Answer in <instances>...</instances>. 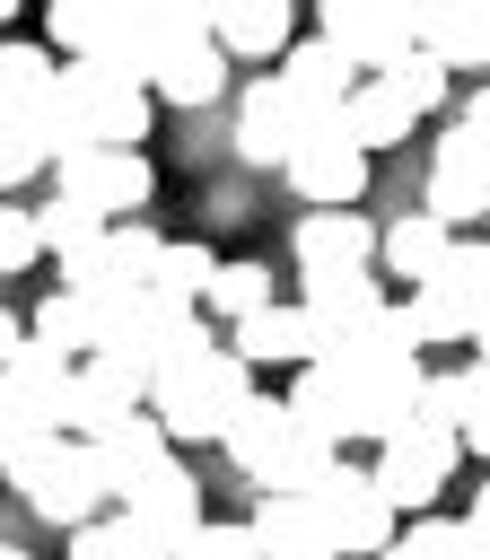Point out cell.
Masks as SVG:
<instances>
[{
    "label": "cell",
    "mask_w": 490,
    "mask_h": 560,
    "mask_svg": "<svg viewBox=\"0 0 490 560\" xmlns=\"http://www.w3.org/2000/svg\"><path fill=\"white\" fill-rule=\"evenodd\" d=\"M44 131H52V158L61 149H140L149 140V79L131 61H70L52 70L44 88Z\"/></svg>",
    "instance_id": "obj_1"
},
{
    "label": "cell",
    "mask_w": 490,
    "mask_h": 560,
    "mask_svg": "<svg viewBox=\"0 0 490 560\" xmlns=\"http://www.w3.org/2000/svg\"><path fill=\"white\" fill-rule=\"evenodd\" d=\"M219 446H228V464L254 481V490H315L324 481V464L341 455V446H324V438H306L298 420H289V402L280 394H245L236 402V420L219 429Z\"/></svg>",
    "instance_id": "obj_2"
},
{
    "label": "cell",
    "mask_w": 490,
    "mask_h": 560,
    "mask_svg": "<svg viewBox=\"0 0 490 560\" xmlns=\"http://www.w3.org/2000/svg\"><path fill=\"white\" fill-rule=\"evenodd\" d=\"M245 394H254V359H236V350H201V359L149 376V411H158V429L184 438V446H210V438L236 420Z\"/></svg>",
    "instance_id": "obj_3"
},
{
    "label": "cell",
    "mask_w": 490,
    "mask_h": 560,
    "mask_svg": "<svg viewBox=\"0 0 490 560\" xmlns=\"http://www.w3.org/2000/svg\"><path fill=\"white\" fill-rule=\"evenodd\" d=\"M280 175H289V192H298L306 210H350V201L368 192V149L350 140L341 105H306V114H298V149L280 158Z\"/></svg>",
    "instance_id": "obj_4"
},
{
    "label": "cell",
    "mask_w": 490,
    "mask_h": 560,
    "mask_svg": "<svg viewBox=\"0 0 490 560\" xmlns=\"http://www.w3.org/2000/svg\"><path fill=\"white\" fill-rule=\"evenodd\" d=\"M402 315H411L420 350H438V341H472V324L490 315V245H446L438 271L411 280Z\"/></svg>",
    "instance_id": "obj_5"
},
{
    "label": "cell",
    "mask_w": 490,
    "mask_h": 560,
    "mask_svg": "<svg viewBox=\"0 0 490 560\" xmlns=\"http://www.w3.org/2000/svg\"><path fill=\"white\" fill-rule=\"evenodd\" d=\"M18 499H26L44 525H88V516L114 508V472H105L96 438H70V429H61V438L18 472Z\"/></svg>",
    "instance_id": "obj_6"
},
{
    "label": "cell",
    "mask_w": 490,
    "mask_h": 560,
    "mask_svg": "<svg viewBox=\"0 0 490 560\" xmlns=\"http://www.w3.org/2000/svg\"><path fill=\"white\" fill-rule=\"evenodd\" d=\"M455 464H464V429H429V420H402V429H385L376 438V490L402 508V516H420V508H438V490L455 481Z\"/></svg>",
    "instance_id": "obj_7"
},
{
    "label": "cell",
    "mask_w": 490,
    "mask_h": 560,
    "mask_svg": "<svg viewBox=\"0 0 490 560\" xmlns=\"http://www.w3.org/2000/svg\"><path fill=\"white\" fill-rule=\"evenodd\" d=\"M306 499H315V516H324V534H332L341 560H376V551L394 542V525H402V508L376 490V472H350L341 455L324 464V481H315Z\"/></svg>",
    "instance_id": "obj_8"
},
{
    "label": "cell",
    "mask_w": 490,
    "mask_h": 560,
    "mask_svg": "<svg viewBox=\"0 0 490 560\" xmlns=\"http://www.w3.org/2000/svg\"><path fill=\"white\" fill-rule=\"evenodd\" d=\"M158 254H166V236L149 219H105L96 245L61 254V289H79V298H131V289H149Z\"/></svg>",
    "instance_id": "obj_9"
},
{
    "label": "cell",
    "mask_w": 490,
    "mask_h": 560,
    "mask_svg": "<svg viewBox=\"0 0 490 560\" xmlns=\"http://www.w3.org/2000/svg\"><path fill=\"white\" fill-rule=\"evenodd\" d=\"M149 402V359L140 350H88L70 368V394H61V429L70 438H105L122 411Z\"/></svg>",
    "instance_id": "obj_10"
},
{
    "label": "cell",
    "mask_w": 490,
    "mask_h": 560,
    "mask_svg": "<svg viewBox=\"0 0 490 560\" xmlns=\"http://www.w3.org/2000/svg\"><path fill=\"white\" fill-rule=\"evenodd\" d=\"M52 175H61L70 201H88V210H105V219L149 210V192H158V166H149L140 149H105V140H96V149H61Z\"/></svg>",
    "instance_id": "obj_11"
},
{
    "label": "cell",
    "mask_w": 490,
    "mask_h": 560,
    "mask_svg": "<svg viewBox=\"0 0 490 560\" xmlns=\"http://www.w3.org/2000/svg\"><path fill=\"white\" fill-rule=\"evenodd\" d=\"M420 210H438L446 228L490 219V140H481L464 114L438 131V158H429V201H420Z\"/></svg>",
    "instance_id": "obj_12"
},
{
    "label": "cell",
    "mask_w": 490,
    "mask_h": 560,
    "mask_svg": "<svg viewBox=\"0 0 490 560\" xmlns=\"http://www.w3.org/2000/svg\"><path fill=\"white\" fill-rule=\"evenodd\" d=\"M122 516L140 525V542L158 551V560H175L184 542H192V525H201V481L166 455L149 481H131V499H122Z\"/></svg>",
    "instance_id": "obj_13"
},
{
    "label": "cell",
    "mask_w": 490,
    "mask_h": 560,
    "mask_svg": "<svg viewBox=\"0 0 490 560\" xmlns=\"http://www.w3.org/2000/svg\"><path fill=\"white\" fill-rule=\"evenodd\" d=\"M298 114H306V105L280 88V70H271V79H254V88L236 96V131H228V140H236V158H245V166H280V158L298 149Z\"/></svg>",
    "instance_id": "obj_14"
},
{
    "label": "cell",
    "mask_w": 490,
    "mask_h": 560,
    "mask_svg": "<svg viewBox=\"0 0 490 560\" xmlns=\"http://www.w3.org/2000/svg\"><path fill=\"white\" fill-rule=\"evenodd\" d=\"M315 18H324V35H332L359 70H385V61L411 44V26H402L394 0H315Z\"/></svg>",
    "instance_id": "obj_15"
},
{
    "label": "cell",
    "mask_w": 490,
    "mask_h": 560,
    "mask_svg": "<svg viewBox=\"0 0 490 560\" xmlns=\"http://www.w3.org/2000/svg\"><path fill=\"white\" fill-rule=\"evenodd\" d=\"M289 254H298V280L306 271H368L376 262V228L359 210H306L298 236H289Z\"/></svg>",
    "instance_id": "obj_16"
},
{
    "label": "cell",
    "mask_w": 490,
    "mask_h": 560,
    "mask_svg": "<svg viewBox=\"0 0 490 560\" xmlns=\"http://www.w3.org/2000/svg\"><path fill=\"white\" fill-rule=\"evenodd\" d=\"M245 525H254V542L271 560H341L332 534H324V516H315V499H298V490H254Z\"/></svg>",
    "instance_id": "obj_17"
},
{
    "label": "cell",
    "mask_w": 490,
    "mask_h": 560,
    "mask_svg": "<svg viewBox=\"0 0 490 560\" xmlns=\"http://www.w3.org/2000/svg\"><path fill=\"white\" fill-rule=\"evenodd\" d=\"M228 350L236 359H254V368H306L315 359V332H306V306H254V315H236L228 324Z\"/></svg>",
    "instance_id": "obj_18"
},
{
    "label": "cell",
    "mask_w": 490,
    "mask_h": 560,
    "mask_svg": "<svg viewBox=\"0 0 490 560\" xmlns=\"http://www.w3.org/2000/svg\"><path fill=\"white\" fill-rule=\"evenodd\" d=\"M219 88H228V44L219 35H184L149 70V96H166V105H210Z\"/></svg>",
    "instance_id": "obj_19"
},
{
    "label": "cell",
    "mask_w": 490,
    "mask_h": 560,
    "mask_svg": "<svg viewBox=\"0 0 490 560\" xmlns=\"http://www.w3.org/2000/svg\"><path fill=\"white\" fill-rule=\"evenodd\" d=\"M350 70H359V61H350L332 35H306V44L289 35V52H280V88H289L298 105H341V96L359 88Z\"/></svg>",
    "instance_id": "obj_20"
},
{
    "label": "cell",
    "mask_w": 490,
    "mask_h": 560,
    "mask_svg": "<svg viewBox=\"0 0 490 560\" xmlns=\"http://www.w3.org/2000/svg\"><path fill=\"white\" fill-rule=\"evenodd\" d=\"M166 446H175V438L158 429V411H149V402H140V411H122V420L96 438V455H105V472H114V508L131 499V481H149V472L166 464Z\"/></svg>",
    "instance_id": "obj_21"
},
{
    "label": "cell",
    "mask_w": 490,
    "mask_h": 560,
    "mask_svg": "<svg viewBox=\"0 0 490 560\" xmlns=\"http://www.w3.org/2000/svg\"><path fill=\"white\" fill-rule=\"evenodd\" d=\"M210 35L228 44V61H280L289 52V0H219Z\"/></svg>",
    "instance_id": "obj_22"
},
{
    "label": "cell",
    "mask_w": 490,
    "mask_h": 560,
    "mask_svg": "<svg viewBox=\"0 0 490 560\" xmlns=\"http://www.w3.org/2000/svg\"><path fill=\"white\" fill-rule=\"evenodd\" d=\"M446 245H455V228H446L438 210H411V219H394V228H376V262H385L394 280H429Z\"/></svg>",
    "instance_id": "obj_23"
},
{
    "label": "cell",
    "mask_w": 490,
    "mask_h": 560,
    "mask_svg": "<svg viewBox=\"0 0 490 560\" xmlns=\"http://www.w3.org/2000/svg\"><path fill=\"white\" fill-rule=\"evenodd\" d=\"M289 420L306 429V438H324V446H350V411H341V385H332V368L324 359H306V368H289Z\"/></svg>",
    "instance_id": "obj_24"
},
{
    "label": "cell",
    "mask_w": 490,
    "mask_h": 560,
    "mask_svg": "<svg viewBox=\"0 0 490 560\" xmlns=\"http://www.w3.org/2000/svg\"><path fill=\"white\" fill-rule=\"evenodd\" d=\"M52 44L70 61H114V35H122V0H52L44 9Z\"/></svg>",
    "instance_id": "obj_25"
},
{
    "label": "cell",
    "mask_w": 490,
    "mask_h": 560,
    "mask_svg": "<svg viewBox=\"0 0 490 560\" xmlns=\"http://www.w3.org/2000/svg\"><path fill=\"white\" fill-rule=\"evenodd\" d=\"M341 122H350V140H359V149H394V140H411V122H420V114H411L385 79H359V88L341 96Z\"/></svg>",
    "instance_id": "obj_26"
},
{
    "label": "cell",
    "mask_w": 490,
    "mask_h": 560,
    "mask_svg": "<svg viewBox=\"0 0 490 560\" xmlns=\"http://www.w3.org/2000/svg\"><path fill=\"white\" fill-rule=\"evenodd\" d=\"M420 44H429L446 70H481V44H490V0H438V18L420 26Z\"/></svg>",
    "instance_id": "obj_27"
},
{
    "label": "cell",
    "mask_w": 490,
    "mask_h": 560,
    "mask_svg": "<svg viewBox=\"0 0 490 560\" xmlns=\"http://www.w3.org/2000/svg\"><path fill=\"white\" fill-rule=\"evenodd\" d=\"M376 79H385V88H394V96H402L411 114H438V105L455 96V70H446V61L429 52V44H402V52H394V61L376 70Z\"/></svg>",
    "instance_id": "obj_28"
},
{
    "label": "cell",
    "mask_w": 490,
    "mask_h": 560,
    "mask_svg": "<svg viewBox=\"0 0 490 560\" xmlns=\"http://www.w3.org/2000/svg\"><path fill=\"white\" fill-rule=\"evenodd\" d=\"M26 332H35L44 350H61V359H88V350H96V306H88L79 289H52V298L26 315Z\"/></svg>",
    "instance_id": "obj_29"
},
{
    "label": "cell",
    "mask_w": 490,
    "mask_h": 560,
    "mask_svg": "<svg viewBox=\"0 0 490 560\" xmlns=\"http://www.w3.org/2000/svg\"><path fill=\"white\" fill-rule=\"evenodd\" d=\"M44 88H52V52L0 35V114H44Z\"/></svg>",
    "instance_id": "obj_30"
},
{
    "label": "cell",
    "mask_w": 490,
    "mask_h": 560,
    "mask_svg": "<svg viewBox=\"0 0 490 560\" xmlns=\"http://www.w3.org/2000/svg\"><path fill=\"white\" fill-rule=\"evenodd\" d=\"M52 166V131H44V114H0V192H18L26 175H44Z\"/></svg>",
    "instance_id": "obj_31"
},
{
    "label": "cell",
    "mask_w": 490,
    "mask_h": 560,
    "mask_svg": "<svg viewBox=\"0 0 490 560\" xmlns=\"http://www.w3.org/2000/svg\"><path fill=\"white\" fill-rule=\"evenodd\" d=\"M271 298H280V289H271V262H219V271H210V289H201V306H210V315H228V324H236V315H254V306H271Z\"/></svg>",
    "instance_id": "obj_32"
},
{
    "label": "cell",
    "mask_w": 490,
    "mask_h": 560,
    "mask_svg": "<svg viewBox=\"0 0 490 560\" xmlns=\"http://www.w3.org/2000/svg\"><path fill=\"white\" fill-rule=\"evenodd\" d=\"M35 236H44V254L61 262V254H79V245H96V236H105V210H88V201L52 192V201L35 210Z\"/></svg>",
    "instance_id": "obj_33"
},
{
    "label": "cell",
    "mask_w": 490,
    "mask_h": 560,
    "mask_svg": "<svg viewBox=\"0 0 490 560\" xmlns=\"http://www.w3.org/2000/svg\"><path fill=\"white\" fill-rule=\"evenodd\" d=\"M70 560H158L149 542H140V525L114 508V516H88V525H70Z\"/></svg>",
    "instance_id": "obj_34"
},
{
    "label": "cell",
    "mask_w": 490,
    "mask_h": 560,
    "mask_svg": "<svg viewBox=\"0 0 490 560\" xmlns=\"http://www.w3.org/2000/svg\"><path fill=\"white\" fill-rule=\"evenodd\" d=\"M210 271H219V262H210V245H166V254H158V271H149V289H166V298H192V306H201Z\"/></svg>",
    "instance_id": "obj_35"
},
{
    "label": "cell",
    "mask_w": 490,
    "mask_h": 560,
    "mask_svg": "<svg viewBox=\"0 0 490 560\" xmlns=\"http://www.w3.org/2000/svg\"><path fill=\"white\" fill-rule=\"evenodd\" d=\"M455 525H464V516H438V508H420L411 525H394V542H385L376 560H446V542H455Z\"/></svg>",
    "instance_id": "obj_36"
},
{
    "label": "cell",
    "mask_w": 490,
    "mask_h": 560,
    "mask_svg": "<svg viewBox=\"0 0 490 560\" xmlns=\"http://www.w3.org/2000/svg\"><path fill=\"white\" fill-rule=\"evenodd\" d=\"M175 560H262V542H254V525H210V516H201Z\"/></svg>",
    "instance_id": "obj_37"
},
{
    "label": "cell",
    "mask_w": 490,
    "mask_h": 560,
    "mask_svg": "<svg viewBox=\"0 0 490 560\" xmlns=\"http://www.w3.org/2000/svg\"><path fill=\"white\" fill-rule=\"evenodd\" d=\"M35 254H44V236H35V210H9V192H0V280H18Z\"/></svg>",
    "instance_id": "obj_38"
},
{
    "label": "cell",
    "mask_w": 490,
    "mask_h": 560,
    "mask_svg": "<svg viewBox=\"0 0 490 560\" xmlns=\"http://www.w3.org/2000/svg\"><path fill=\"white\" fill-rule=\"evenodd\" d=\"M446 560H490V525H472V516H464V525H455V542H446Z\"/></svg>",
    "instance_id": "obj_39"
},
{
    "label": "cell",
    "mask_w": 490,
    "mask_h": 560,
    "mask_svg": "<svg viewBox=\"0 0 490 560\" xmlns=\"http://www.w3.org/2000/svg\"><path fill=\"white\" fill-rule=\"evenodd\" d=\"M464 122H472V131H481V140H490V79H481V88H472V96H464Z\"/></svg>",
    "instance_id": "obj_40"
},
{
    "label": "cell",
    "mask_w": 490,
    "mask_h": 560,
    "mask_svg": "<svg viewBox=\"0 0 490 560\" xmlns=\"http://www.w3.org/2000/svg\"><path fill=\"white\" fill-rule=\"evenodd\" d=\"M464 446H472V455H481V464H490V402H481V411H472V420H464Z\"/></svg>",
    "instance_id": "obj_41"
},
{
    "label": "cell",
    "mask_w": 490,
    "mask_h": 560,
    "mask_svg": "<svg viewBox=\"0 0 490 560\" xmlns=\"http://www.w3.org/2000/svg\"><path fill=\"white\" fill-rule=\"evenodd\" d=\"M394 9H402V26H411V44H420V26L438 18V0H394Z\"/></svg>",
    "instance_id": "obj_42"
},
{
    "label": "cell",
    "mask_w": 490,
    "mask_h": 560,
    "mask_svg": "<svg viewBox=\"0 0 490 560\" xmlns=\"http://www.w3.org/2000/svg\"><path fill=\"white\" fill-rule=\"evenodd\" d=\"M472 525H490V481H481V490H472Z\"/></svg>",
    "instance_id": "obj_43"
},
{
    "label": "cell",
    "mask_w": 490,
    "mask_h": 560,
    "mask_svg": "<svg viewBox=\"0 0 490 560\" xmlns=\"http://www.w3.org/2000/svg\"><path fill=\"white\" fill-rule=\"evenodd\" d=\"M472 341H481V359H490V315H481V324H472Z\"/></svg>",
    "instance_id": "obj_44"
},
{
    "label": "cell",
    "mask_w": 490,
    "mask_h": 560,
    "mask_svg": "<svg viewBox=\"0 0 490 560\" xmlns=\"http://www.w3.org/2000/svg\"><path fill=\"white\" fill-rule=\"evenodd\" d=\"M18 9H26V0H0V26H9V18H18Z\"/></svg>",
    "instance_id": "obj_45"
},
{
    "label": "cell",
    "mask_w": 490,
    "mask_h": 560,
    "mask_svg": "<svg viewBox=\"0 0 490 560\" xmlns=\"http://www.w3.org/2000/svg\"><path fill=\"white\" fill-rule=\"evenodd\" d=\"M0 560H26V551H18V542H0Z\"/></svg>",
    "instance_id": "obj_46"
},
{
    "label": "cell",
    "mask_w": 490,
    "mask_h": 560,
    "mask_svg": "<svg viewBox=\"0 0 490 560\" xmlns=\"http://www.w3.org/2000/svg\"><path fill=\"white\" fill-rule=\"evenodd\" d=\"M481 70H490V44H481Z\"/></svg>",
    "instance_id": "obj_47"
}]
</instances>
